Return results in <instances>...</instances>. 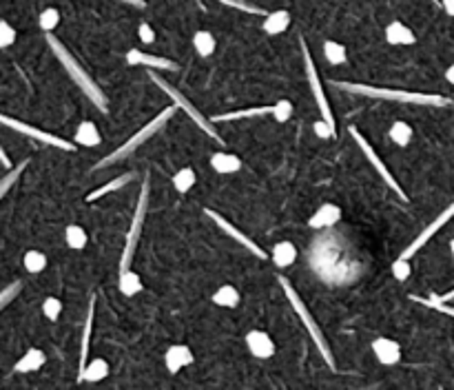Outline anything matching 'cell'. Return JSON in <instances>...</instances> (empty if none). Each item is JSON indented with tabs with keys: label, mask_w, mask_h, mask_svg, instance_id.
<instances>
[{
	"label": "cell",
	"mask_w": 454,
	"mask_h": 390,
	"mask_svg": "<svg viewBox=\"0 0 454 390\" xmlns=\"http://www.w3.org/2000/svg\"><path fill=\"white\" fill-rule=\"evenodd\" d=\"M107 377H109V361L102 357L91 359L89 364L80 370V382H87V384H98Z\"/></svg>",
	"instance_id": "22"
},
{
	"label": "cell",
	"mask_w": 454,
	"mask_h": 390,
	"mask_svg": "<svg viewBox=\"0 0 454 390\" xmlns=\"http://www.w3.org/2000/svg\"><path fill=\"white\" fill-rule=\"evenodd\" d=\"M149 78H151V82H153L155 87H160V89H162V91H164V93H166L168 98H171V100H173V105H175L178 109H182L184 114H187V116H189V118H191V120H193V122L197 124V129H200V131H204L206 135H211V137H213V140H215V142L224 144L222 135H220V133L215 131V122H213V120H208V118H206V116L202 114V111L197 109V107H195V105H193V102L189 100V98L184 95V93H182V91L178 89V87H173L171 82H168L166 78H162V76H160L158 72H155V69H151V72H149Z\"/></svg>",
	"instance_id": "5"
},
{
	"label": "cell",
	"mask_w": 454,
	"mask_h": 390,
	"mask_svg": "<svg viewBox=\"0 0 454 390\" xmlns=\"http://www.w3.org/2000/svg\"><path fill=\"white\" fill-rule=\"evenodd\" d=\"M204 213H206V215H208V217H211L213 222H215V224H218V229H222V231H224L226 235H229L231 240H235V242H237L239 246H244V248L248 250L251 255L260 257V260H266V250H264V248H262V246H260L258 242H255V240H251V238H248V235H246L244 231H239V229H237L235 224H231V222L226 220V217H222V215H220L218 211H213V208H204Z\"/></svg>",
	"instance_id": "11"
},
{
	"label": "cell",
	"mask_w": 454,
	"mask_h": 390,
	"mask_svg": "<svg viewBox=\"0 0 454 390\" xmlns=\"http://www.w3.org/2000/svg\"><path fill=\"white\" fill-rule=\"evenodd\" d=\"M38 25H40V29L45 32V34L53 32L55 27L60 25V11L55 9V7L42 9V11H40V16H38Z\"/></svg>",
	"instance_id": "36"
},
{
	"label": "cell",
	"mask_w": 454,
	"mask_h": 390,
	"mask_svg": "<svg viewBox=\"0 0 454 390\" xmlns=\"http://www.w3.org/2000/svg\"><path fill=\"white\" fill-rule=\"evenodd\" d=\"M439 5H441V9L448 13V16H452V18H454V0H441V3H439Z\"/></svg>",
	"instance_id": "46"
},
{
	"label": "cell",
	"mask_w": 454,
	"mask_h": 390,
	"mask_svg": "<svg viewBox=\"0 0 454 390\" xmlns=\"http://www.w3.org/2000/svg\"><path fill=\"white\" fill-rule=\"evenodd\" d=\"M410 300H415L423 306H428V309L436 311V313H443L448 317H454V306H450V302H439L436 297H419V295H410Z\"/></svg>",
	"instance_id": "37"
},
{
	"label": "cell",
	"mask_w": 454,
	"mask_h": 390,
	"mask_svg": "<svg viewBox=\"0 0 454 390\" xmlns=\"http://www.w3.org/2000/svg\"><path fill=\"white\" fill-rule=\"evenodd\" d=\"M373 353L379 364L384 366H394L401 361V346L390 337H377L373 342Z\"/></svg>",
	"instance_id": "15"
},
{
	"label": "cell",
	"mask_w": 454,
	"mask_h": 390,
	"mask_svg": "<svg viewBox=\"0 0 454 390\" xmlns=\"http://www.w3.org/2000/svg\"><path fill=\"white\" fill-rule=\"evenodd\" d=\"M323 55L331 65H344L348 60V51L342 43L337 40H326L323 43Z\"/></svg>",
	"instance_id": "33"
},
{
	"label": "cell",
	"mask_w": 454,
	"mask_h": 390,
	"mask_svg": "<svg viewBox=\"0 0 454 390\" xmlns=\"http://www.w3.org/2000/svg\"><path fill=\"white\" fill-rule=\"evenodd\" d=\"M149 200H151V180H149V175H147L145 182H142L140 195H138V204H135V211H133V217H131L129 231H126V240H124L122 257H120V273H124V271L131 269V262H133L135 248H138L140 235H142V227H145V220H147Z\"/></svg>",
	"instance_id": "6"
},
{
	"label": "cell",
	"mask_w": 454,
	"mask_h": 390,
	"mask_svg": "<svg viewBox=\"0 0 454 390\" xmlns=\"http://www.w3.org/2000/svg\"><path fill=\"white\" fill-rule=\"evenodd\" d=\"M45 361H47L45 351H40V348H29V351H27L16 361L13 370H16V372H36V370H40L42 366H45Z\"/></svg>",
	"instance_id": "23"
},
{
	"label": "cell",
	"mask_w": 454,
	"mask_h": 390,
	"mask_svg": "<svg viewBox=\"0 0 454 390\" xmlns=\"http://www.w3.org/2000/svg\"><path fill=\"white\" fill-rule=\"evenodd\" d=\"M93 319H95V295L89 297V313H87V322H84L82 346H80V370L89 364V344H91V332H93Z\"/></svg>",
	"instance_id": "21"
},
{
	"label": "cell",
	"mask_w": 454,
	"mask_h": 390,
	"mask_svg": "<svg viewBox=\"0 0 454 390\" xmlns=\"http://www.w3.org/2000/svg\"><path fill=\"white\" fill-rule=\"evenodd\" d=\"M27 166H29V160H22L20 164L11 166V169H9V171H7V173L3 175V180H0V195H3V198H5V195H7V193L11 191V187L18 182V180H20V175L25 173V169H27Z\"/></svg>",
	"instance_id": "34"
},
{
	"label": "cell",
	"mask_w": 454,
	"mask_h": 390,
	"mask_svg": "<svg viewBox=\"0 0 454 390\" xmlns=\"http://www.w3.org/2000/svg\"><path fill=\"white\" fill-rule=\"evenodd\" d=\"M65 242H67L69 248L82 250L84 246H87V242H89V235H87V231H84L82 227L69 224V227L65 229Z\"/></svg>",
	"instance_id": "30"
},
{
	"label": "cell",
	"mask_w": 454,
	"mask_h": 390,
	"mask_svg": "<svg viewBox=\"0 0 454 390\" xmlns=\"http://www.w3.org/2000/svg\"><path fill=\"white\" fill-rule=\"evenodd\" d=\"M193 361H195V353L187 344H173V346H168V351L164 353V364L171 375H178L180 370L191 366Z\"/></svg>",
	"instance_id": "13"
},
{
	"label": "cell",
	"mask_w": 454,
	"mask_h": 390,
	"mask_svg": "<svg viewBox=\"0 0 454 390\" xmlns=\"http://www.w3.org/2000/svg\"><path fill=\"white\" fill-rule=\"evenodd\" d=\"M432 3H439V0H432Z\"/></svg>",
	"instance_id": "51"
},
{
	"label": "cell",
	"mask_w": 454,
	"mask_h": 390,
	"mask_svg": "<svg viewBox=\"0 0 454 390\" xmlns=\"http://www.w3.org/2000/svg\"><path fill=\"white\" fill-rule=\"evenodd\" d=\"M215 3L224 5V7H231L237 11H244V13H253V16H266V11L258 5L248 3V0H215Z\"/></svg>",
	"instance_id": "38"
},
{
	"label": "cell",
	"mask_w": 454,
	"mask_h": 390,
	"mask_svg": "<svg viewBox=\"0 0 454 390\" xmlns=\"http://www.w3.org/2000/svg\"><path fill=\"white\" fill-rule=\"evenodd\" d=\"M386 40L390 45L394 47H403V45H415L417 43V36L415 32L410 29L408 25L399 22V20H394L386 27Z\"/></svg>",
	"instance_id": "19"
},
{
	"label": "cell",
	"mask_w": 454,
	"mask_h": 390,
	"mask_svg": "<svg viewBox=\"0 0 454 390\" xmlns=\"http://www.w3.org/2000/svg\"><path fill=\"white\" fill-rule=\"evenodd\" d=\"M135 180V173H124V175H118V177H113V180H109L107 184H102V187H98L95 191H91L89 195H87V202H98L100 198H105L107 193H116V191H120L122 187H126V184H131Z\"/></svg>",
	"instance_id": "24"
},
{
	"label": "cell",
	"mask_w": 454,
	"mask_h": 390,
	"mask_svg": "<svg viewBox=\"0 0 454 390\" xmlns=\"http://www.w3.org/2000/svg\"><path fill=\"white\" fill-rule=\"evenodd\" d=\"M446 80H448L450 85L454 87V65H450V67L446 69Z\"/></svg>",
	"instance_id": "49"
},
{
	"label": "cell",
	"mask_w": 454,
	"mask_h": 390,
	"mask_svg": "<svg viewBox=\"0 0 454 390\" xmlns=\"http://www.w3.org/2000/svg\"><path fill=\"white\" fill-rule=\"evenodd\" d=\"M47 45H49V49L53 51L55 58H58V62L65 67L67 76L76 82V87H80V91H82L84 95L89 98L91 105H95V109L100 111V114H109V98H107V93L102 91V87L93 80V76L89 74V69L82 67V62L60 43L58 38L53 36V32L47 34Z\"/></svg>",
	"instance_id": "1"
},
{
	"label": "cell",
	"mask_w": 454,
	"mask_h": 390,
	"mask_svg": "<svg viewBox=\"0 0 454 390\" xmlns=\"http://www.w3.org/2000/svg\"><path fill=\"white\" fill-rule=\"evenodd\" d=\"M300 45H302V55H304V67H306V80H308V85H310V91H313L315 95V102H317V109H319V116L331 124V127H335V116H333V107L328 102V95H326L323 87H321V80H319V72H317V67L313 62V55H310L308 51V45H306V40L300 38ZM337 129V127H335Z\"/></svg>",
	"instance_id": "7"
},
{
	"label": "cell",
	"mask_w": 454,
	"mask_h": 390,
	"mask_svg": "<svg viewBox=\"0 0 454 390\" xmlns=\"http://www.w3.org/2000/svg\"><path fill=\"white\" fill-rule=\"evenodd\" d=\"M118 288L124 297H135L138 292L145 290V284H142V277L135 271H124L120 273V280H118Z\"/></svg>",
	"instance_id": "28"
},
{
	"label": "cell",
	"mask_w": 454,
	"mask_h": 390,
	"mask_svg": "<svg viewBox=\"0 0 454 390\" xmlns=\"http://www.w3.org/2000/svg\"><path fill=\"white\" fill-rule=\"evenodd\" d=\"M16 38H18V32L13 29L7 20L0 22V47H3V49L11 47L13 43H16Z\"/></svg>",
	"instance_id": "42"
},
{
	"label": "cell",
	"mask_w": 454,
	"mask_h": 390,
	"mask_svg": "<svg viewBox=\"0 0 454 390\" xmlns=\"http://www.w3.org/2000/svg\"><path fill=\"white\" fill-rule=\"evenodd\" d=\"M450 253H452V257H454V240L450 242Z\"/></svg>",
	"instance_id": "50"
},
{
	"label": "cell",
	"mask_w": 454,
	"mask_h": 390,
	"mask_svg": "<svg viewBox=\"0 0 454 390\" xmlns=\"http://www.w3.org/2000/svg\"><path fill=\"white\" fill-rule=\"evenodd\" d=\"M197 182V177H195V171L191 169V166H184V169H180L175 175H173V187L178 193H189Z\"/></svg>",
	"instance_id": "35"
},
{
	"label": "cell",
	"mask_w": 454,
	"mask_h": 390,
	"mask_svg": "<svg viewBox=\"0 0 454 390\" xmlns=\"http://www.w3.org/2000/svg\"><path fill=\"white\" fill-rule=\"evenodd\" d=\"M293 116V105L288 100H279L273 105V118L275 122H288Z\"/></svg>",
	"instance_id": "43"
},
{
	"label": "cell",
	"mask_w": 454,
	"mask_h": 390,
	"mask_svg": "<svg viewBox=\"0 0 454 390\" xmlns=\"http://www.w3.org/2000/svg\"><path fill=\"white\" fill-rule=\"evenodd\" d=\"M20 290H22V282H20V280L7 284V286L3 288V292H0V306H3V309H7V306L18 297Z\"/></svg>",
	"instance_id": "41"
},
{
	"label": "cell",
	"mask_w": 454,
	"mask_h": 390,
	"mask_svg": "<svg viewBox=\"0 0 454 390\" xmlns=\"http://www.w3.org/2000/svg\"><path fill=\"white\" fill-rule=\"evenodd\" d=\"M432 297H436L439 302H452L454 300V288L448 290V292H443V295H432Z\"/></svg>",
	"instance_id": "48"
},
{
	"label": "cell",
	"mask_w": 454,
	"mask_h": 390,
	"mask_svg": "<svg viewBox=\"0 0 454 390\" xmlns=\"http://www.w3.org/2000/svg\"><path fill=\"white\" fill-rule=\"evenodd\" d=\"M211 300L215 306H222V309H235V306H239L242 295H239V290L233 284H224L213 292Z\"/></svg>",
	"instance_id": "27"
},
{
	"label": "cell",
	"mask_w": 454,
	"mask_h": 390,
	"mask_svg": "<svg viewBox=\"0 0 454 390\" xmlns=\"http://www.w3.org/2000/svg\"><path fill=\"white\" fill-rule=\"evenodd\" d=\"M126 62H129L131 67L160 69V72H175V69H178L175 60H168V58H162V55H153V53L140 51V49H129V51H126Z\"/></svg>",
	"instance_id": "12"
},
{
	"label": "cell",
	"mask_w": 454,
	"mask_h": 390,
	"mask_svg": "<svg viewBox=\"0 0 454 390\" xmlns=\"http://www.w3.org/2000/svg\"><path fill=\"white\" fill-rule=\"evenodd\" d=\"M277 282H279V286H281V290H283V295H286V300H288V304H291V309L295 311L297 317L302 319V324H304L306 332L310 335V339H313V344L317 346V351H319L321 359L326 361V364H328V368H335V355H333V351H331V346H328V342H326L323 332H321V328H319V324H317V319L313 317V313L308 311V306H306L304 300L300 297V292H297V290L291 286L288 280H283L281 275L277 277Z\"/></svg>",
	"instance_id": "3"
},
{
	"label": "cell",
	"mask_w": 454,
	"mask_h": 390,
	"mask_svg": "<svg viewBox=\"0 0 454 390\" xmlns=\"http://www.w3.org/2000/svg\"><path fill=\"white\" fill-rule=\"evenodd\" d=\"M452 217H454V200H452V204H448V206L443 208V211L439 213V215H436V217L430 222V224L425 227V229H423V231L417 235V238H415L413 242H410V244H408V246L401 250V257H406V260H413V257L419 253V250H421L425 244H428V242L434 238V235H436L439 231H441V229L448 224V222H450Z\"/></svg>",
	"instance_id": "10"
},
{
	"label": "cell",
	"mask_w": 454,
	"mask_h": 390,
	"mask_svg": "<svg viewBox=\"0 0 454 390\" xmlns=\"http://www.w3.org/2000/svg\"><path fill=\"white\" fill-rule=\"evenodd\" d=\"M62 313V302L58 297H47L42 302V315H45L49 322H55Z\"/></svg>",
	"instance_id": "40"
},
{
	"label": "cell",
	"mask_w": 454,
	"mask_h": 390,
	"mask_svg": "<svg viewBox=\"0 0 454 390\" xmlns=\"http://www.w3.org/2000/svg\"><path fill=\"white\" fill-rule=\"evenodd\" d=\"M0 122L5 124L7 129H13V131H18L27 137H32V140L36 142H42V144H47V147H53V149H60V151H74L76 149V142H71V140H65V137L60 135H53L49 131H42L38 127H34V124H27V122H20L16 118H9V116H0Z\"/></svg>",
	"instance_id": "9"
},
{
	"label": "cell",
	"mask_w": 454,
	"mask_h": 390,
	"mask_svg": "<svg viewBox=\"0 0 454 390\" xmlns=\"http://www.w3.org/2000/svg\"><path fill=\"white\" fill-rule=\"evenodd\" d=\"M175 105L173 107H166V109H162L158 116H155L151 122H147L145 127H142L140 131H135L129 140H124L116 151H111L107 158H102L100 162L95 164V169H107V166H113V164H118V162H122V160H126L129 156H133V153L145 144V142H149L151 137L158 133L160 129H164V124L173 118V114H175Z\"/></svg>",
	"instance_id": "4"
},
{
	"label": "cell",
	"mask_w": 454,
	"mask_h": 390,
	"mask_svg": "<svg viewBox=\"0 0 454 390\" xmlns=\"http://www.w3.org/2000/svg\"><path fill=\"white\" fill-rule=\"evenodd\" d=\"M138 36H140V40L145 45H153L155 43V32H153V27L149 25V22H142L140 27H138Z\"/></svg>",
	"instance_id": "45"
},
{
	"label": "cell",
	"mask_w": 454,
	"mask_h": 390,
	"mask_svg": "<svg viewBox=\"0 0 454 390\" xmlns=\"http://www.w3.org/2000/svg\"><path fill=\"white\" fill-rule=\"evenodd\" d=\"M271 260L277 269H286L291 264H295L297 260V248L293 242H279L273 246V253H271Z\"/></svg>",
	"instance_id": "26"
},
{
	"label": "cell",
	"mask_w": 454,
	"mask_h": 390,
	"mask_svg": "<svg viewBox=\"0 0 454 390\" xmlns=\"http://www.w3.org/2000/svg\"><path fill=\"white\" fill-rule=\"evenodd\" d=\"M390 271H392V277H394L396 282H406L408 277H410V273H413V269H410V260H406V257L399 255V257L392 262Z\"/></svg>",
	"instance_id": "39"
},
{
	"label": "cell",
	"mask_w": 454,
	"mask_h": 390,
	"mask_svg": "<svg viewBox=\"0 0 454 390\" xmlns=\"http://www.w3.org/2000/svg\"><path fill=\"white\" fill-rule=\"evenodd\" d=\"M342 220V208H339L337 204H331V202H326V204H321L317 211L310 215V220H308V227L310 229H315V231H319V229H331V227H335L337 222Z\"/></svg>",
	"instance_id": "16"
},
{
	"label": "cell",
	"mask_w": 454,
	"mask_h": 390,
	"mask_svg": "<svg viewBox=\"0 0 454 390\" xmlns=\"http://www.w3.org/2000/svg\"><path fill=\"white\" fill-rule=\"evenodd\" d=\"M246 348L258 359H271L275 355V342L266 330H251L246 335Z\"/></svg>",
	"instance_id": "14"
},
{
	"label": "cell",
	"mask_w": 454,
	"mask_h": 390,
	"mask_svg": "<svg viewBox=\"0 0 454 390\" xmlns=\"http://www.w3.org/2000/svg\"><path fill=\"white\" fill-rule=\"evenodd\" d=\"M22 264H25V271L27 273H32V275H36V273H42L47 269V255L42 253V250H27L25 253V257H22Z\"/></svg>",
	"instance_id": "32"
},
{
	"label": "cell",
	"mask_w": 454,
	"mask_h": 390,
	"mask_svg": "<svg viewBox=\"0 0 454 390\" xmlns=\"http://www.w3.org/2000/svg\"><path fill=\"white\" fill-rule=\"evenodd\" d=\"M348 131H350V135H352V140L357 142V147L361 149V153H363V156H366V160L370 162V166H373V169L377 171V175H379L381 180H384V182H386V184H388V187L392 189V193L396 195V198H399V200H403V202H406V200H408V193H403L401 184H399V182H396V180H394L392 171H390L388 166H386V162L379 158V153H377V151L373 149V144L366 140V137L361 135V131H359V129L350 127Z\"/></svg>",
	"instance_id": "8"
},
{
	"label": "cell",
	"mask_w": 454,
	"mask_h": 390,
	"mask_svg": "<svg viewBox=\"0 0 454 390\" xmlns=\"http://www.w3.org/2000/svg\"><path fill=\"white\" fill-rule=\"evenodd\" d=\"M313 131H315V135H319V140H331V137L337 133V129H335V127H331V124L326 122L321 116H319V120L313 124Z\"/></svg>",
	"instance_id": "44"
},
{
	"label": "cell",
	"mask_w": 454,
	"mask_h": 390,
	"mask_svg": "<svg viewBox=\"0 0 454 390\" xmlns=\"http://www.w3.org/2000/svg\"><path fill=\"white\" fill-rule=\"evenodd\" d=\"M291 27V13L286 9H277V11H268L264 16L262 29L268 36H279Z\"/></svg>",
	"instance_id": "18"
},
{
	"label": "cell",
	"mask_w": 454,
	"mask_h": 390,
	"mask_svg": "<svg viewBox=\"0 0 454 390\" xmlns=\"http://www.w3.org/2000/svg\"><path fill=\"white\" fill-rule=\"evenodd\" d=\"M262 116H273V105L264 107H251V109H237V111H226V114L213 116V122H235L242 118H262Z\"/></svg>",
	"instance_id": "20"
},
{
	"label": "cell",
	"mask_w": 454,
	"mask_h": 390,
	"mask_svg": "<svg viewBox=\"0 0 454 390\" xmlns=\"http://www.w3.org/2000/svg\"><path fill=\"white\" fill-rule=\"evenodd\" d=\"M120 3L129 5V7H135V9H145V7H147L145 0H120Z\"/></svg>",
	"instance_id": "47"
},
{
	"label": "cell",
	"mask_w": 454,
	"mask_h": 390,
	"mask_svg": "<svg viewBox=\"0 0 454 390\" xmlns=\"http://www.w3.org/2000/svg\"><path fill=\"white\" fill-rule=\"evenodd\" d=\"M74 142L80 144V147H98L102 142V135L98 131V127L93 122H80L78 129H76V135H74Z\"/></svg>",
	"instance_id": "25"
},
{
	"label": "cell",
	"mask_w": 454,
	"mask_h": 390,
	"mask_svg": "<svg viewBox=\"0 0 454 390\" xmlns=\"http://www.w3.org/2000/svg\"><path fill=\"white\" fill-rule=\"evenodd\" d=\"M211 169L220 175H231V173H237L239 169H242V160H239L235 153L218 151L211 156Z\"/></svg>",
	"instance_id": "17"
},
{
	"label": "cell",
	"mask_w": 454,
	"mask_h": 390,
	"mask_svg": "<svg viewBox=\"0 0 454 390\" xmlns=\"http://www.w3.org/2000/svg\"><path fill=\"white\" fill-rule=\"evenodd\" d=\"M388 135H390V140H392L394 144L408 147L410 142H413V127H410L408 122L396 120V122H392V127H390Z\"/></svg>",
	"instance_id": "31"
},
{
	"label": "cell",
	"mask_w": 454,
	"mask_h": 390,
	"mask_svg": "<svg viewBox=\"0 0 454 390\" xmlns=\"http://www.w3.org/2000/svg\"><path fill=\"white\" fill-rule=\"evenodd\" d=\"M218 43H215V38H213L211 32H195L193 36V49L202 55V58H208V55H213V51H215Z\"/></svg>",
	"instance_id": "29"
},
{
	"label": "cell",
	"mask_w": 454,
	"mask_h": 390,
	"mask_svg": "<svg viewBox=\"0 0 454 390\" xmlns=\"http://www.w3.org/2000/svg\"><path fill=\"white\" fill-rule=\"evenodd\" d=\"M335 87L344 89L354 95L377 98V100H392L401 105H417V107H450L452 98L441 93H419V91H403V89H388V87H373L361 82H335Z\"/></svg>",
	"instance_id": "2"
}]
</instances>
